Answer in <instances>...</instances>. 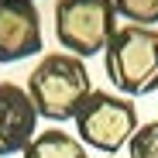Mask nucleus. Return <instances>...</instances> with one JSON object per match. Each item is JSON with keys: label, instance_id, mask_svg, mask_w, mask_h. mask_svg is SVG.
Instances as JSON below:
<instances>
[{"label": "nucleus", "instance_id": "obj_1", "mask_svg": "<svg viewBox=\"0 0 158 158\" xmlns=\"http://www.w3.org/2000/svg\"><path fill=\"white\" fill-rule=\"evenodd\" d=\"M24 89H28L38 117H48L59 124L79 114V107L93 93V79L83 59L69 55V52H52L31 69Z\"/></svg>", "mask_w": 158, "mask_h": 158}, {"label": "nucleus", "instance_id": "obj_2", "mask_svg": "<svg viewBox=\"0 0 158 158\" xmlns=\"http://www.w3.org/2000/svg\"><path fill=\"white\" fill-rule=\"evenodd\" d=\"M103 69H107L110 86L127 100L155 93L158 89V31L138 28V24L117 28V35L103 52Z\"/></svg>", "mask_w": 158, "mask_h": 158}, {"label": "nucleus", "instance_id": "obj_3", "mask_svg": "<svg viewBox=\"0 0 158 158\" xmlns=\"http://www.w3.org/2000/svg\"><path fill=\"white\" fill-rule=\"evenodd\" d=\"M55 38L62 52L76 59L103 55L117 35V7L114 0H55Z\"/></svg>", "mask_w": 158, "mask_h": 158}, {"label": "nucleus", "instance_id": "obj_4", "mask_svg": "<svg viewBox=\"0 0 158 158\" xmlns=\"http://www.w3.org/2000/svg\"><path fill=\"white\" fill-rule=\"evenodd\" d=\"M72 120H76V138L86 148H96L100 155H117L141 127L134 100L103 89H93Z\"/></svg>", "mask_w": 158, "mask_h": 158}, {"label": "nucleus", "instance_id": "obj_5", "mask_svg": "<svg viewBox=\"0 0 158 158\" xmlns=\"http://www.w3.org/2000/svg\"><path fill=\"white\" fill-rule=\"evenodd\" d=\"M38 134V110L21 83H0V155L24 151Z\"/></svg>", "mask_w": 158, "mask_h": 158}, {"label": "nucleus", "instance_id": "obj_6", "mask_svg": "<svg viewBox=\"0 0 158 158\" xmlns=\"http://www.w3.org/2000/svg\"><path fill=\"white\" fill-rule=\"evenodd\" d=\"M41 52V17L35 4L0 0V62H21Z\"/></svg>", "mask_w": 158, "mask_h": 158}, {"label": "nucleus", "instance_id": "obj_7", "mask_svg": "<svg viewBox=\"0 0 158 158\" xmlns=\"http://www.w3.org/2000/svg\"><path fill=\"white\" fill-rule=\"evenodd\" d=\"M24 158H89V151L76 134L62 127H48L35 134V141L24 148Z\"/></svg>", "mask_w": 158, "mask_h": 158}, {"label": "nucleus", "instance_id": "obj_8", "mask_svg": "<svg viewBox=\"0 0 158 158\" xmlns=\"http://www.w3.org/2000/svg\"><path fill=\"white\" fill-rule=\"evenodd\" d=\"M117 17L138 28H155L158 24V0H114Z\"/></svg>", "mask_w": 158, "mask_h": 158}, {"label": "nucleus", "instance_id": "obj_9", "mask_svg": "<svg viewBox=\"0 0 158 158\" xmlns=\"http://www.w3.org/2000/svg\"><path fill=\"white\" fill-rule=\"evenodd\" d=\"M127 158H158V120H148L127 141Z\"/></svg>", "mask_w": 158, "mask_h": 158}, {"label": "nucleus", "instance_id": "obj_10", "mask_svg": "<svg viewBox=\"0 0 158 158\" xmlns=\"http://www.w3.org/2000/svg\"><path fill=\"white\" fill-rule=\"evenodd\" d=\"M10 4H35V0H10Z\"/></svg>", "mask_w": 158, "mask_h": 158}, {"label": "nucleus", "instance_id": "obj_11", "mask_svg": "<svg viewBox=\"0 0 158 158\" xmlns=\"http://www.w3.org/2000/svg\"><path fill=\"white\" fill-rule=\"evenodd\" d=\"M100 158H117V155H100Z\"/></svg>", "mask_w": 158, "mask_h": 158}]
</instances>
